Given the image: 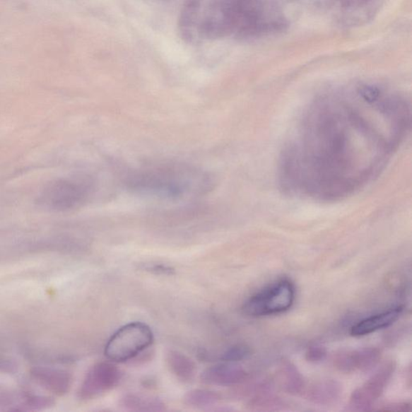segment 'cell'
Instances as JSON below:
<instances>
[{
  "label": "cell",
  "instance_id": "277c9868",
  "mask_svg": "<svg viewBox=\"0 0 412 412\" xmlns=\"http://www.w3.org/2000/svg\"><path fill=\"white\" fill-rule=\"evenodd\" d=\"M295 300V288L288 280L278 281L246 301L242 311L246 315L258 317L278 314L291 307Z\"/></svg>",
  "mask_w": 412,
  "mask_h": 412
},
{
  "label": "cell",
  "instance_id": "4fadbf2b",
  "mask_svg": "<svg viewBox=\"0 0 412 412\" xmlns=\"http://www.w3.org/2000/svg\"><path fill=\"white\" fill-rule=\"evenodd\" d=\"M200 9L201 3L185 0L178 22L179 34L185 42H191L194 40Z\"/></svg>",
  "mask_w": 412,
  "mask_h": 412
},
{
  "label": "cell",
  "instance_id": "44dd1931",
  "mask_svg": "<svg viewBox=\"0 0 412 412\" xmlns=\"http://www.w3.org/2000/svg\"><path fill=\"white\" fill-rule=\"evenodd\" d=\"M189 1H195V2L201 3V0H189Z\"/></svg>",
  "mask_w": 412,
  "mask_h": 412
},
{
  "label": "cell",
  "instance_id": "3957f363",
  "mask_svg": "<svg viewBox=\"0 0 412 412\" xmlns=\"http://www.w3.org/2000/svg\"><path fill=\"white\" fill-rule=\"evenodd\" d=\"M153 341V331L146 324H127L110 339L105 347V355L113 362H127L148 349Z\"/></svg>",
  "mask_w": 412,
  "mask_h": 412
},
{
  "label": "cell",
  "instance_id": "9a60e30c",
  "mask_svg": "<svg viewBox=\"0 0 412 412\" xmlns=\"http://www.w3.org/2000/svg\"><path fill=\"white\" fill-rule=\"evenodd\" d=\"M283 387L289 394H297L302 391L304 379L293 364L284 363L281 371Z\"/></svg>",
  "mask_w": 412,
  "mask_h": 412
},
{
  "label": "cell",
  "instance_id": "7c38bea8",
  "mask_svg": "<svg viewBox=\"0 0 412 412\" xmlns=\"http://www.w3.org/2000/svg\"><path fill=\"white\" fill-rule=\"evenodd\" d=\"M166 363L170 372L184 384L192 382L196 374L193 360L182 353L172 351L167 353Z\"/></svg>",
  "mask_w": 412,
  "mask_h": 412
},
{
  "label": "cell",
  "instance_id": "e0dca14e",
  "mask_svg": "<svg viewBox=\"0 0 412 412\" xmlns=\"http://www.w3.org/2000/svg\"><path fill=\"white\" fill-rule=\"evenodd\" d=\"M252 351L247 345L240 344L228 348L222 355L220 361L225 363H234L242 361L251 355Z\"/></svg>",
  "mask_w": 412,
  "mask_h": 412
},
{
  "label": "cell",
  "instance_id": "8992f818",
  "mask_svg": "<svg viewBox=\"0 0 412 412\" xmlns=\"http://www.w3.org/2000/svg\"><path fill=\"white\" fill-rule=\"evenodd\" d=\"M396 370L393 361L385 363L365 384L351 394L350 407L355 411H367L384 392Z\"/></svg>",
  "mask_w": 412,
  "mask_h": 412
},
{
  "label": "cell",
  "instance_id": "ba28073f",
  "mask_svg": "<svg viewBox=\"0 0 412 412\" xmlns=\"http://www.w3.org/2000/svg\"><path fill=\"white\" fill-rule=\"evenodd\" d=\"M381 351L375 347L341 351L334 359L335 367L341 372L353 373L373 369L379 363Z\"/></svg>",
  "mask_w": 412,
  "mask_h": 412
},
{
  "label": "cell",
  "instance_id": "7a4b0ae2",
  "mask_svg": "<svg viewBox=\"0 0 412 412\" xmlns=\"http://www.w3.org/2000/svg\"><path fill=\"white\" fill-rule=\"evenodd\" d=\"M127 189L139 194L178 199L201 196L213 189L210 174L187 165L165 164L132 170L126 174Z\"/></svg>",
  "mask_w": 412,
  "mask_h": 412
},
{
  "label": "cell",
  "instance_id": "2e32d148",
  "mask_svg": "<svg viewBox=\"0 0 412 412\" xmlns=\"http://www.w3.org/2000/svg\"><path fill=\"white\" fill-rule=\"evenodd\" d=\"M220 396L217 392L196 389L185 394L184 403L195 408L210 407L220 401Z\"/></svg>",
  "mask_w": 412,
  "mask_h": 412
},
{
  "label": "cell",
  "instance_id": "ac0fdd59",
  "mask_svg": "<svg viewBox=\"0 0 412 412\" xmlns=\"http://www.w3.org/2000/svg\"><path fill=\"white\" fill-rule=\"evenodd\" d=\"M327 355L326 348L322 346H312L305 353L307 361L311 363H320L326 360Z\"/></svg>",
  "mask_w": 412,
  "mask_h": 412
},
{
  "label": "cell",
  "instance_id": "5bb4252c",
  "mask_svg": "<svg viewBox=\"0 0 412 412\" xmlns=\"http://www.w3.org/2000/svg\"><path fill=\"white\" fill-rule=\"evenodd\" d=\"M120 404L126 410L133 411H162L165 410V405L160 399L136 394H126L121 399Z\"/></svg>",
  "mask_w": 412,
  "mask_h": 412
},
{
  "label": "cell",
  "instance_id": "8fae6325",
  "mask_svg": "<svg viewBox=\"0 0 412 412\" xmlns=\"http://www.w3.org/2000/svg\"><path fill=\"white\" fill-rule=\"evenodd\" d=\"M342 394V386L334 379L315 382L307 393L310 401L320 405H329L339 400Z\"/></svg>",
  "mask_w": 412,
  "mask_h": 412
},
{
  "label": "cell",
  "instance_id": "52a82bcc",
  "mask_svg": "<svg viewBox=\"0 0 412 412\" xmlns=\"http://www.w3.org/2000/svg\"><path fill=\"white\" fill-rule=\"evenodd\" d=\"M121 378V371L114 364L97 363L87 373L81 386L79 396L83 400L100 397L117 386Z\"/></svg>",
  "mask_w": 412,
  "mask_h": 412
},
{
  "label": "cell",
  "instance_id": "ffe728a7",
  "mask_svg": "<svg viewBox=\"0 0 412 412\" xmlns=\"http://www.w3.org/2000/svg\"><path fill=\"white\" fill-rule=\"evenodd\" d=\"M147 270L153 272V273L160 275H172L174 273V270L170 268V266L161 264H155L152 266H148Z\"/></svg>",
  "mask_w": 412,
  "mask_h": 412
},
{
  "label": "cell",
  "instance_id": "30bf717a",
  "mask_svg": "<svg viewBox=\"0 0 412 412\" xmlns=\"http://www.w3.org/2000/svg\"><path fill=\"white\" fill-rule=\"evenodd\" d=\"M403 311L402 306H397L378 314L365 318L351 328V334L353 336H363L387 328L398 320Z\"/></svg>",
  "mask_w": 412,
  "mask_h": 412
},
{
  "label": "cell",
  "instance_id": "9c48e42d",
  "mask_svg": "<svg viewBox=\"0 0 412 412\" xmlns=\"http://www.w3.org/2000/svg\"><path fill=\"white\" fill-rule=\"evenodd\" d=\"M247 376V371L240 365L223 362L203 371L201 380L207 385L232 387L242 384Z\"/></svg>",
  "mask_w": 412,
  "mask_h": 412
},
{
  "label": "cell",
  "instance_id": "5b68a950",
  "mask_svg": "<svg viewBox=\"0 0 412 412\" xmlns=\"http://www.w3.org/2000/svg\"><path fill=\"white\" fill-rule=\"evenodd\" d=\"M90 192V184L80 179H60L45 189L40 201L57 211L71 210L83 204Z\"/></svg>",
  "mask_w": 412,
  "mask_h": 412
},
{
  "label": "cell",
  "instance_id": "d6986e66",
  "mask_svg": "<svg viewBox=\"0 0 412 412\" xmlns=\"http://www.w3.org/2000/svg\"><path fill=\"white\" fill-rule=\"evenodd\" d=\"M379 411L405 412L411 411V404L409 403H393L384 406Z\"/></svg>",
  "mask_w": 412,
  "mask_h": 412
},
{
  "label": "cell",
  "instance_id": "6da1fadb",
  "mask_svg": "<svg viewBox=\"0 0 412 412\" xmlns=\"http://www.w3.org/2000/svg\"><path fill=\"white\" fill-rule=\"evenodd\" d=\"M362 103L313 104L283 152L287 190L321 199L345 196L379 172L407 131V103L381 100L375 86L359 89Z\"/></svg>",
  "mask_w": 412,
  "mask_h": 412
}]
</instances>
